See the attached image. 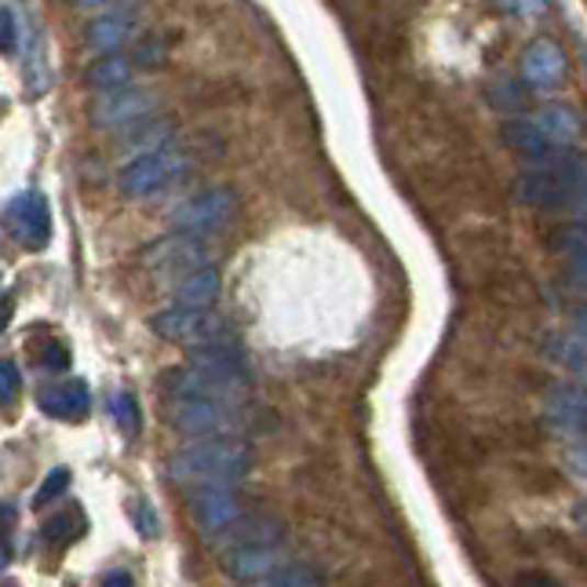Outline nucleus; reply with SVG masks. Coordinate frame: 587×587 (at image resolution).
I'll return each mask as SVG.
<instances>
[{"instance_id":"obj_1","label":"nucleus","mask_w":587,"mask_h":587,"mask_svg":"<svg viewBox=\"0 0 587 587\" xmlns=\"http://www.w3.org/2000/svg\"><path fill=\"white\" fill-rule=\"evenodd\" d=\"M252 467V453L241 438L216 434L201 438L197 445L183 449L172 460V478L183 489H205V485H237Z\"/></svg>"},{"instance_id":"obj_2","label":"nucleus","mask_w":587,"mask_h":587,"mask_svg":"<svg viewBox=\"0 0 587 587\" xmlns=\"http://www.w3.org/2000/svg\"><path fill=\"white\" fill-rule=\"evenodd\" d=\"M190 168V157L183 146L165 143L157 150H143L132 165H124L117 172V190L128 201H146L161 194L165 187H172L176 179H183Z\"/></svg>"},{"instance_id":"obj_3","label":"nucleus","mask_w":587,"mask_h":587,"mask_svg":"<svg viewBox=\"0 0 587 587\" xmlns=\"http://www.w3.org/2000/svg\"><path fill=\"white\" fill-rule=\"evenodd\" d=\"M237 529V522L230 526ZM281 555V529L267 522H252V529H237L230 533V544L223 551V569L234 580H263L278 569Z\"/></svg>"},{"instance_id":"obj_4","label":"nucleus","mask_w":587,"mask_h":587,"mask_svg":"<svg viewBox=\"0 0 587 587\" xmlns=\"http://www.w3.org/2000/svg\"><path fill=\"white\" fill-rule=\"evenodd\" d=\"M157 106H161V99L154 92L121 84V88H110V92H99L92 99V106H88V117H92L95 128H132V124L154 117Z\"/></svg>"},{"instance_id":"obj_5","label":"nucleus","mask_w":587,"mask_h":587,"mask_svg":"<svg viewBox=\"0 0 587 587\" xmlns=\"http://www.w3.org/2000/svg\"><path fill=\"white\" fill-rule=\"evenodd\" d=\"M0 219H4V230L15 237L22 248H30V252L48 248L52 212H48V201H44L37 190H26V194L11 197L4 205V212H0Z\"/></svg>"},{"instance_id":"obj_6","label":"nucleus","mask_w":587,"mask_h":587,"mask_svg":"<svg viewBox=\"0 0 587 587\" xmlns=\"http://www.w3.org/2000/svg\"><path fill=\"white\" fill-rule=\"evenodd\" d=\"M241 413H245V405L208 402V398H176L172 424L190 438H216V434H234Z\"/></svg>"},{"instance_id":"obj_7","label":"nucleus","mask_w":587,"mask_h":587,"mask_svg":"<svg viewBox=\"0 0 587 587\" xmlns=\"http://www.w3.org/2000/svg\"><path fill=\"white\" fill-rule=\"evenodd\" d=\"M234 212H237V194L227 187H216V190H205V194L183 201V205L172 212V227L201 237V234L227 227Z\"/></svg>"},{"instance_id":"obj_8","label":"nucleus","mask_w":587,"mask_h":587,"mask_svg":"<svg viewBox=\"0 0 587 587\" xmlns=\"http://www.w3.org/2000/svg\"><path fill=\"white\" fill-rule=\"evenodd\" d=\"M205 245L197 241L194 234H165L161 241H154L146 248V267L154 270L161 281H172L179 278L183 281L187 274H194V270L205 267Z\"/></svg>"},{"instance_id":"obj_9","label":"nucleus","mask_w":587,"mask_h":587,"mask_svg":"<svg viewBox=\"0 0 587 587\" xmlns=\"http://www.w3.org/2000/svg\"><path fill=\"white\" fill-rule=\"evenodd\" d=\"M190 518H194L201 537H223L237 518H241V496L234 493V485H205V489H194Z\"/></svg>"},{"instance_id":"obj_10","label":"nucleus","mask_w":587,"mask_h":587,"mask_svg":"<svg viewBox=\"0 0 587 587\" xmlns=\"http://www.w3.org/2000/svg\"><path fill=\"white\" fill-rule=\"evenodd\" d=\"M150 329H154L157 336H161V340H168V343H187V347H197V343L219 340L223 321H219L212 311L168 307V311H161V314H154Z\"/></svg>"},{"instance_id":"obj_11","label":"nucleus","mask_w":587,"mask_h":587,"mask_svg":"<svg viewBox=\"0 0 587 587\" xmlns=\"http://www.w3.org/2000/svg\"><path fill=\"white\" fill-rule=\"evenodd\" d=\"M522 77L537 92L558 88L569 77V59H566V52H562V44L551 37H537L522 55Z\"/></svg>"},{"instance_id":"obj_12","label":"nucleus","mask_w":587,"mask_h":587,"mask_svg":"<svg viewBox=\"0 0 587 587\" xmlns=\"http://www.w3.org/2000/svg\"><path fill=\"white\" fill-rule=\"evenodd\" d=\"M504 143L511 146V150L518 157H526L529 165H537V168H544V165H555L562 154H566V146H558V143H551L544 132L537 128V121H526V117H518V121H507L504 124Z\"/></svg>"},{"instance_id":"obj_13","label":"nucleus","mask_w":587,"mask_h":587,"mask_svg":"<svg viewBox=\"0 0 587 587\" xmlns=\"http://www.w3.org/2000/svg\"><path fill=\"white\" fill-rule=\"evenodd\" d=\"M37 405L55 420H81L92 409V391L84 380H59L37 391Z\"/></svg>"},{"instance_id":"obj_14","label":"nucleus","mask_w":587,"mask_h":587,"mask_svg":"<svg viewBox=\"0 0 587 587\" xmlns=\"http://www.w3.org/2000/svg\"><path fill=\"white\" fill-rule=\"evenodd\" d=\"M548 416L562 427L569 438H577L580 445H587V391L580 387H558L548 398Z\"/></svg>"},{"instance_id":"obj_15","label":"nucleus","mask_w":587,"mask_h":587,"mask_svg":"<svg viewBox=\"0 0 587 587\" xmlns=\"http://www.w3.org/2000/svg\"><path fill=\"white\" fill-rule=\"evenodd\" d=\"M219 270L216 267H201L194 270V274H187L183 281H179L176 289V307H187V311H212L219 300Z\"/></svg>"},{"instance_id":"obj_16","label":"nucleus","mask_w":587,"mask_h":587,"mask_svg":"<svg viewBox=\"0 0 587 587\" xmlns=\"http://www.w3.org/2000/svg\"><path fill=\"white\" fill-rule=\"evenodd\" d=\"M135 33H139V22H135L132 15H124V11H114V15L95 19L92 26H88L84 41H88V48L110 55V52H121Z\"/></svg>"},{"instance_id":"obj_17","label":"nucleus","mask_w":587,"mask_h":587,"mask_svg":"<svg viewBox=\"0 0 587 587\" xmlns=\"http://www.w3.org/2000/svg\"><path fill=\"white\" fill-rule=\"evenodd\" d=\"M537 128L548 135L551 143H558V146H569V143H577L580 139V117H577V110L566 106V103H544L540 106V114H537Z\"/></svg>"},{"instance_id":"obj_18","label":"nucleus","mask_w":587,"mask_h":587,"mask_svg":"<svg viewBox=\"0 0 587 587\" xmlns=\"http://www.w3.org/2000/svg\"><path fill=\"white\" fill-rule=\"evenodd\" d=\"M132 74H135V63L128 59V55L110 52L106 59H99L92 70H88L84 84L92 88V92H110V88L132 84Z\"/></svg>"},{"instance_id":"obj_19","label":"nucleus","mask_w":587,"mask_h":587,"mask_svg":"<svg viewBox=\"0 0 587 587\" xmlns=\"http://www.w3.org/2000/svg\"><path fill=\"white\" fill-rule=\"evenodd\" d=\"M548 354L555 358L558 365H566L573 372H580L587 365V343L580 340V336H551Z\"/></svg>"},{"instance_id":"obj_20","label":"nucleus","mask_w":587,"mask_h":587,"mask_svg":"<svg viewBox=\"0 0 587 587\" xmlns=\"http://www.w3.org/2000/svg\"><path fill=\"white\" fill-rule=\"evenodd\" d=\"M551 248L562 252L566 259L587 256V219L584 223H569V227H558L555 237H551Z\"/></svg>"},{"instance_id":"obj_21","label":"nucleus","mask_w":587,"mask_h":587,"mask_svg":"<svg viewBox=\"0 0 587 587\" xmlns=\"http://www.w3.org/2000/svg\"><path fill=\"white\" fill-rule=\"evenodd\" d=\"M259 587H321L318 573L307 566H289V569H274L270 577H263Z\"/></svg>"},{"instance_id":"obj_22","label":"nucleus","mask_w":587,"mask_h":587,"mask_svg":"<svg viewBox=\"0 0 587 587\" xmlns=\"http://www.w3.org/2000/svg\"><path fill=\"white\" fill-rule=\"evenodd\" d=\"M114 420H117V427H121V431L128 434V438L139 434V405H135V398H132L128 391L117 394V398H114Z\"/></svg>"},{"instance_id":"obj_23","label":"nucleus","mask_w":587,"mask_h":587,"mask_svg":"<svg viewBox=\"0 0 587 587\" xmlns=\"http://www.w3.org/2000/svg\"><path fill=\"white\" fill-rule=\"evenodd\" d=\"M22 391V372L15 361H0V409H8Z\"/></svg>"},{"instance_id":"obj_24","label":"nucleus","mask_w":587,"mask_h":587,"mask_svg":"<svg viewBox=\"0 0 587 587\" xmlns=\"http://www.w3.org/2000/svg\"><path fill=\"white\" fill-rule=\"evenodd\" d=\"M66 485H70V471H66V467L52 471L48 478H44V485H41V489H37V496H33V504H37V507L52 504L55 496H59V493L66 489Z\"/></svg>"},{"instance_id":"obj_25","label":"nucleus","mask_w":587,"mask_h":587,"mask_svg":"<svg viewBox=\"0 0 587 587\" xmlns=\"http://www.w3.org/2000/svg\"><path fill=\"white\" fill-rule=\"evenodd\" d=\"M15 41H19V30H15V11L8 4H0V52H15Z\"/></svg>"},{"instance_id":"obj_26","label":"nucleus","mask_w":587,"mask_h":587,"mask_svg":"<svg viewBox=\"0 0 587 587\" xmlns=\"http://www.w3.org/2000/svg\"><path fill=\"white\" fill-rule=\"evenodd\" d=\"M496 4L518 11V15H540V11H548V0H496Z\"/></svg>"},{"instance_id":"obj_27","label":"nucleus","mask_w":587,"mask_h":587,"mask_svg":"<svg viewBox=\"0 0 587 587\" xmlns=\"http://www.w3.org/2000/svg\"><path fill=\"white\" fill-rule=\"evenodd\" d=\"M566 274H569V281H573V285L587 292V256H580V259H569Z\"/></svg>"},{"instance_id":"obj_28","label":"nucleus","mask_w":587,"mask_h":587,"mask_svg":"<svg viewBox=\"0 0 587 587\" xmlns=\"http://www.w3.org/2000/svg\"><path fill=\"white\" fill-rule=\"evenodd\" d=\"M44 365H48V369H66V365H70V354H66V347L63 343H52L48 354H44Z\"/></svg>"},{"instance_id":"obj_29","label":"nucleus","mask_w":587,"mask_h":587,"mask_svg":"<svg viewBox=\"0 0 587 587\" xmlns=\"http://www.w3.org/2000/svg\"><path fill=\"white\" fill-rule=\"evenodd\" d=\"M135 515H139V533L143 537H157V526H154V511L146 504L135 507Z\"/></svg>"},{"instance_id":"obj_30","label":"nucleus","mask_w":587,"mask_h":587,"mask_svg":"<svg viewBox=\"0 0 587 587\" xmlns=\"http://www.w3.org/2000/svg\"><path fill=\"white\" fill-rule=\"evenodd\" d=\"M522 587H562L555 577H548V573H529V577L522 580Z\"/></svg>"},{"instance_id":"obj_31","label":"nucleus","mask_w":587,"mask_h":587,"mask_svg":"<svg viewBox=\"0 0 587 587\" xmlns=\"http://www.w3.org/2000/svg\"><path fill=\"white\" fill-rule=\"evenodd\" d=\"M573 329H577V336L587 343V307H577V311H573Z\"/></svg>"},{"instance_id":"obj_32","label":"nucleus","mask_w":587,"mask_h":587,"mask_svg":"<svg viewBox=\"0 0 587 587\" xmlns=\"http://www.w3.org/2000/svg\"><path fill=\"white\" fill-rule=\"evenodd\" d=\"M11 311H15V303H11V296H0V332L8 329V321H11Z\"/></svg>"},{"instance_id":"obj_33","label":"nucleus","mask_w":587,"mask_h":587,"mask_svg":"<svg viewBox=\"0 0 587 587\" xmlns=\"http://www.w3.org/2000/svg\"><path fill=\"white\" fill-rule=\"evenodd\" d=\"M74 4H77V8H92V11H95V8H110V4H117V0H74Z\"/></svg>"},{"instance_id":"obj_34","label":"nucleus","mask_w":587,"mask_h":587,"mask_svg":"<svg viewBox=\"0 0 587 587\" xmlns=\"http://www.w3.org/2000/svg\"><path fill=\"white\" fill-rule=\"evenodd\" d=\"M103 587H132V580L128 577H124V573H114V577H110Z\"/></svg>"},{"instance_id":"obj_35","label":"nucleus","mask_w":587,"mask_h":587,"mask_svg":"<svg viewBox=\"0 0 587 587\" xmlns=\"http://www.w3.org/2000/svg\"><path fill=\"white\" fill-rule=\"evenodd\" d=\"M4 562H8V551H4V548H0V566H4Z\"/></svg>"},{"instance_id":"obj_36","label":"nucleus","mask_w":587,"mask_h":587,"mask_svg":"<svg viewBox=\"0 0 587 587\" xmlns=\"http://www.w3.org/2000/svg\"><path fill=\"white\" fill-rule=\"evenodd\" d=\"M580 376H584V380H587V365H584V369H580Z\"/></svg>"},{"instance_id":"obj_37","label":"nucleus","mask_w":587,"mask_h":587,"mask_svg":"<svg viewBox=\"0 0 587 587\" xmlns=\"http://www.w3.org/2000/svg\"><path fill=\"white\" fill-rule=\"evenodd\" d=\"M580 515H584V518H587V507H584V511H580Z\"/></svg>"}]
</instances>
